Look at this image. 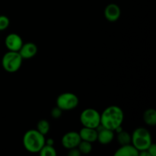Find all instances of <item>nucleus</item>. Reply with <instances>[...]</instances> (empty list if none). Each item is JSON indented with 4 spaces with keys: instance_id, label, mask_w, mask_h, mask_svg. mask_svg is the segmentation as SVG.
I'll use <instances>...</instances> for the list:
<instances>
[{
    "instance_id": "8",
    "label": "nucleus",
    "mask_w": 156,
    "mask_h": 156,
    "mask_svg": "<svg viewBox=\"0 0 156 156\" xmlns=\"http://www.w3.org/2000/svg\"><path fill=\"white\" fill-rule=\"evenodd\" d=\"M6 47L9 51L18 52L23 45V40L21 37L15 33L9 34L5 41Z\"/></svg>"
},
{
    "instance_id": "3",
    "label": "nucleus",
    "mask_w": 156,
    "mask_h": 156,
    "mask_svg": "<svg viewBox=\"0 0 156 156\" xmlns=\"http://www.w3.org/2000/svg\"><path fill=\"white\" fill-rule=\"evenodd\" d=\"M132 144L137 150H147L149 146L152 144V136L147 129L140 127L133 131L131 136Z\"/></svg>"
},
{
    "instance_id": "22",
    "label": "nucleus",
    "mask_w": 156,
    "mask_h": 156,
    "mask_svg": "<svg viewBox=\"0 0 156 156\" xmlns=\"http://www.w3.org/2000/svg\"><path fill=\"white\" fill-rule=\"evenodd\" d=\"M69 156H80L82 154L79 152V149L77 147L76 148H73V149H70L68 153Z\"/></svg>"
},
{
    "instance_id": "5",
    "label": "nucleus",
    "mask_w": 156,
    "mask_h": 156,
    "mask_svg": "<svg viewBox=\"0 0 156 156\" xmlns=\"http://www.w3.org/2000/svg\"><path fill=\"white\" fill-rule=\"evenodd\" d=\"M80 121L85 127L96 129L101 124V114L95 109L87 108L81 113Z\"/></svg>"
},
{
    "instance_id": "6",
    "label": "nucleus",
    "mask_w": 156,
    "mask_h": 156,
    "mask_svg": "<svg viewBox=\"0 0 156 156\" xmlns=\"http://www.w3.org/2000/svg\"><path fill=\"white\" fill-rule=\"evenodd\" d=\"M79 105L77 95L71 92H66L59 94L56 99V106L62 111H70L75 109Z\"/></svg>"
},
{
    "instance_id": "19",
    "label": "nucleus",
    "mask_w": 156,
    "mask_h": 156,
    "mask_svg": "<svg viewBox=\"0 0 156 156\" xmlns=\"http://www.w3.org/2000/svg\"><path fill=\"white\" fill-rule=\"evenodd\" d=\"M10 24L9 18L5 15H0V31L7 28Z\"/></svg>"
},
{
    "instance_id": "7",
    "label": "nucleus",
    "mask_w": 156,
    "mask_h": 156,
    "mask_svg": "<svg viewBox=\"0 0 156 156\" xmlns=\"http://www.w3.org/2000/svg\"><path fill=\"white\" fill-rule=\"evenodd\" d=\"M81 137L79 133L75 131H70L66 133L62 138V145L66 149H70L76 148L81 142Z\"/></svg>"
},
{
    "instance_id": "16",
    "label": "nucleus",
    "mask_w": 156,
    "mask_h": 156,
    "mask_svg": "<svg viewBox=\"0 0 156 156\" xmlns=\"http://www.w3.org/2000/svg\"><path fill=\"white\" fill-rule=\"evenodd\" d=\"M79 149V152L81 154H88L91 152L92 150V146H91V143L89 142L84 141V140H81L79 143V146H77Z\"/></svg>"
},
{
    "instance_id": "11",
    "label": "nucleus",
    "mask_w": 156,
    "mask_h": 156,
    "mask_svg": "<svg viewBox=\"0 0 156 156\" xmlns=\"http://www.w3.org/2000/svg\"><path fill=\"white\" fill-rule=\"evenodd\" d=\"M18 53L22 59H30L34 57L37 53V47L34 43H26L23 44Z\"/></svg>"
},
{
    "instance_id": "14",
    "label": "nucleus",
    "mask_w": 156,
    "mask_h": 156,
    "mask_svg": "<svg viewBox=\"0 0 156 156\" xmlns=\"http://www.w3.org/2000/svg\"><path fill=\"white\" fill-rule=\"evenodd\" d=\"M143 120L149 126H155L156 124V111L154 109L146 110L143 114Z\"/></svg>"
},
{
    "instance_id": "2",
    "label": "nucleus",
    "mask_w": 156,
    "mask_h": 156,
    "mask_svg": "<svg viewBox=\"0 0 156 156\" xmlns=\"http://www.w3.org/2000/svg\"><path fill=\"white\" fill-rule=\"evenodd\" d=\"M45 137L37 129H30L23 136V145L27 151L31 153H37L41 151L45 145Z\"/></svg>"
},
{
    "instance_id": "9",
    "label": "nucleus",
    "mask_w": 156,
    "mask_h": 156,
    "mask_svg": "<svg viewBox=\"0 0 156 156\" xmlns=\"http://www.w3.org/2000/svg\"><path fill=\"white\" fill-rule=\"evenodd\" d=\"M96 130L98 132L97 140L99 143H101V144H109L114 140V131L111 130V129L105 128L103 126L100 124L96 128Z\"/></svg>"
},
{
    "instance_id": "13",
    "label": "nucleus",
    "mask_w": 156,
    "mask_h": 156,
    "mask_svg": "<svg viewBox=\"0 0 156 156\" xmlns=\"http://www.w3.org/2000/svg\"><path fill=\"white\" fill-rule=\"evenodd\" d=\"M115 156H138L139 151L134 147L133 145L126 144L120 146L116 152L114 153Z\"/></svg>"
},
{
    "instance_id": "21",
    "label": "nucleus",
    "mask_w": 156,
    "mask_h": 156,
    "mask_svg": "<svg viewBox=\"0 0 156 156\" xmlns=\"http://www.w3.org/2000/svg\"><path fill=\"white\" fill-rule=\"evenodd\" d=\"M147 151L149 152L150 156H155L156 155V146L155 143H152L149 146L147 149Z\"/></svg>"
},
{
    "instance_id": "18",
    "label": "nucleus",
    "mask_w": 156,
    "mask_h": 156,
    "mask_svg": "<svg viewBox=\"0 0 156 156\" xmlns=\"http://www.w3.org/2000/svg\"><path fill=\"white\" fill-rule=\"evenodd\" d=\"M37 129L41 134L45 136L46 134L48 133L49 130H50V123H49V122L47 121L46 120H41L37 123Z\"/></svg>"
},
{
    "instance_id": "10",
    "label": "nucleus",
    "mask_w": 156,
    "mask_h": 156,
    "mask_svg": "<svg viewBox=\"0 0 156 156\" xmlns=\"http://www.w3.org/2000/svg\"><path fill=\"white\" fill-rule=\"evenodd\" d=\"M121 14L120 7L117 4L111 3L106 6L105 9V16L107 20L109 21L114 22L119 19Z\"/></svg>"
},
{
    "instance_id": "23",
    "label": "nucleus",
    "mask_w": 156,
    "mask_h": 156,
    "mask_svg": "<svg viewBox=\"0 0 156 156\" xmlns=\"http://www.w3.org/2000/svg\"><path fill=\"white\" fill-rule=\"evenodd\" d=\"M53 143H54V141L52 139H48L45 141V144L50 145V146H53Z\"/></svg>"
},
{
    "instance_id": "17",
    "label": "nucleus",
    "mask_w": 156,
    "mask_h": 156,
    "mask_svg": "<svg viewBox=\"0 0 156 156\" xmlns=\"http://www.w3.org/2000/svg\"><path fill=\"white\" fill-rule=\"evenodd\" d=\"M40 155L41 156H56V152L53 146L45 144L39 152Z\"/></svg>"
},
{
    "instance_id": "1",
    "label": "nucleus",
    "mask_w": 156,
    "mask_h": 156,
    "mask_svg": "<svg viewBox=\"0 0 156 156\" xmlns=\"http://www.w3.org/2000/svg\"><path fill=\"white\" fill-rule=\"evenodd\" d=\"M124 115L121 108L116 105L109 106L101 114V125L105 128L114 131L121 126Z\"/></svg>"
},
{
    "instance_id": "15",
    "label": "nucleus",
    "mask_w": 156,
    "mask_h": 156,
    "mask_svg": "<svg viewBox=\"0 0 156 156\" xmlns=\"http://www.w3.org/2000/svg\"><path fill=\"white\" fill-rule=\"evenodd\" d=\"M117 139L120 146L129 144L131 143V136L126 131L122 130L120 133H117Z\"/></svg>"
},
{
    "instance_id": "4",
    "label": "nucleus",
    "mask_w": 156,
    "mask_h": 156,
    "mask_svg": "<svg viewBox=\"0 0 156 156\" xmlns=\"http://www.w3.org/2000/svg\"><path fill=\"white\" fill-rule=\"evenodd\" d=\"M22 59L18 52L9 51L3 56L2 59V65L6 72L13 73L21 68Z\"/></svg>"
},
{
    "instance_id": "12",
    "label": "nucleus",
    "mask_w": 156,
    "mask_h": 156,
    "mask_svg": "<svg viewBox=\"0 0 156 156\" xmlns=\"http://www.w3.org/2000/svg\"><path fill=\"white\" fill-rule=\"evenodd\" d=\"M81 137V140L84 141L89 142V143H94L97 140L98 132L96 129L94 128L85 127L83 126L80 132L79 133Z\"/></svg>"
},
{
    "instance_id": "20",
    "label": "nucleus",
    "mask_w": 156,
    "mask_h": 156,
    "mask_svg": "<svg viewBox=\"0 0 156 156\" xmlns=\"http://www.w3.org/2000/svg\"><path fill=\"white\" fill-rule=\"evenodd\" d=\"M62 111L60 108L56 106V108H54L51 111V116L55 119L59 118L61 117V115H62Z\"/></svg>"
}]
</instances>
